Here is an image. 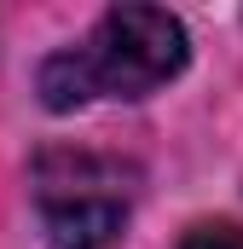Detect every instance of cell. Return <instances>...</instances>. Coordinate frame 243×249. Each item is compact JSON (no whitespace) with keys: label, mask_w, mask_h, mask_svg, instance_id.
I'll return each mask as SVG.
<instances>
[{"label":"cell","mask_w":243,"mask_h":249,"mask_svg":"<svg viewBox=\"0 0 243 249\" xmlns=\"http://www.w3.org/2000/svg\"><path fill=\"white\" fill-rule=\"evenodd\" d=\"M191 58V35L162 6H110L81 47L41 64L35 87L47 110H81L93 99H151Z\"/></svg>","instance_id":"obj_1"},{"label":"cell","mask_w":243,"mask_h":249,"mask_svg":"<svg viewBox=\"0 0 243 249\" xmlns=\"http://www.w3.org/2000/svg\"><path fill=\"white\" fill-rule=\"evenodd\" d=\"M35 209L52 249H116L127 232L122 168L87 151H52L35 162Z\"/></svg>","instance_id":"obj_2"},{"label":"cell","mask_w":243,"mask_h":249,"mask_svg":"<svg viewBox=\"0 0 243 249\" xmlns=\"http://www.w3.org/2000/svg\"><path fill=\"white\" fill-rule=\"evenodd\" d=\"M180 249H243V226L238 220H203L180 238Z\"/></svg>","instance_id":"obj_3"}]
</instances>
